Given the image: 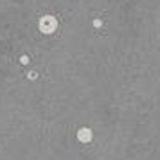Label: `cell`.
I'll return each instance as SVG.
<instances>
[{
    "label": "cell",
    "instance_id": "cell-1",
    "mask_svg": "<svg viewBox=\"0 0 160 160\" xmlns=\"http://www.w3.org/2000/svg\"><path fill=\"white\" fill-rule=\"evenodd\" d=\"M59 23H58V18L54 15H43L40 16V20H38V29L42 34H54L56 31H58Z\"/></svg>",
    "mask_w": 160,
    "mask_h": 160
},
{
    "label": "cell",
    "instance_id": "cell-2",
    "mask_svg": "<svg viewBox=\"0 0 160 160\" xmlns=\"http://www.w3.org/2000/svg\"><path fill=\"white\" fill-rule=\"evenodd\" d=\"M76 138L79 140L81 144H88V142H92L94 133H92V130H90V128H87V126H81L79 130L76 131Z\"/></svg>",
    "mask_w": 160,
    "mask_h": 160
},
{
    "label": "cell",
    "instance_id": "cell-3",
    "mask_svg": "<svg viewBox=\"0 0 160 160\" xmlns=\"http://www.w3.org/2000/svg\"><path fill=\"white\" fill-rule=\"evenodd\" d=\"M38 76H40V72H38V70H29V72H27V79L34 81V79H38Z\"/></svg>",
    "mask_w": 160,
    "mask_h": 160
},
{
    "label": "cell",
    "instance_id": "cell-4",
    "mask_svg": "<svg viewBox=\"0 0 160 160\" xmlns=\"http://www.w3.org/2000/svg\"><path fill=\"white\" fill-rule=\"evenodd\" d=\"M18 61H20V63H22V65H29V56H27V54H22V56H20V58H18Z\"/></svg>",
    "mask_w": 160,
    "mask_h": 160
},
{
    "label": "cell",
    "instance_id": "cell-5",
    "mask_svg": "<svg viewBox=\"0 0 160 160\" xmlns=\"http://www.w3.org/2000/svg\"><path fill=\"white\" fill-rule=\"evenodd\" d=\"M92 25H94L95 29H101L102 27V20L101 18H94V20H92Z\"/></svg>",
    "mask_w": 160,
    "mask_h": 160
}]
</instances>
